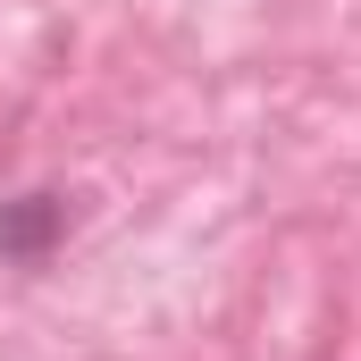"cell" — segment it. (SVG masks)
<instances>
[{
  "label": "cell",
  "mask_w": 361,
  "mask_h": 361,
  "mask_svg": "<svg viewBox=\"0 0 361 361\" xmlns=\"http://www.w3.org/2000/svg\"><path fill=\"white\" fill-rule=\"evenodd\" d=\"M59 235H68V202H59V193H17V202H0V261L42 269V261L59 252Z\"/></svg>",
  "instance_id": "obj_1"
}]
</instances>
